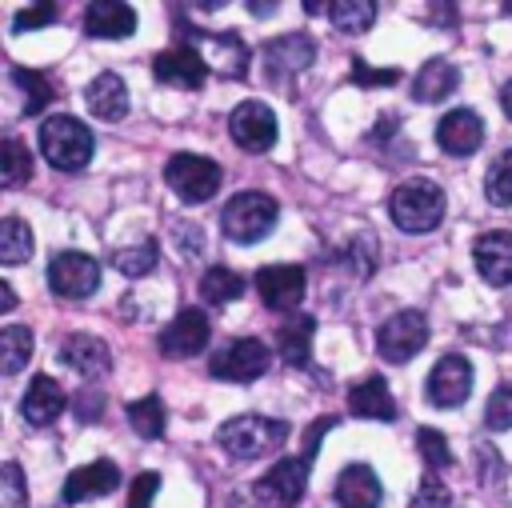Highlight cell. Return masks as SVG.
Segmentation results:
<instances>
[{
    "label": "cell",
    "mask_w": 512,
    "mask_h": 508,
    "mask_svg": "<svg viewBox=\"0 0 512 508\" xmlns=\"http://www.w3.org/2000/svg\"><path fill=\"white\" fill-rule=\"evenodd\" d=\"M0 180H4L8 188H20L24 180H32V152H28L24 140H16V136H8V140L0 144Z\"/></svg>",
    "instance_id": "obj_31"
},
{
    "label": "cell",
    "mask_w": 512,
    "mask_h": 508,
    "mask_svg": "<svg viewBox=\"0 0 512 508\" xmlns=\"http://www.w3.org/2000/svg\"><path fill=\"white\" fill-rule=\"evenodd\" d=\"M12 84L24 92V112L28 116H36L56 92H52V84L40 76V72H32V68H12Z\"/></svg>",
    "instance_id": "obj_35"
},
{
    "label": "cell",
    "mask_w": 512,
    "mask_h": 508,
    "mask_svg": "<svg viewBox=\"0 0 512 508\" xmlns=\"http://www.w3.org/2000/svg\"><path fill=\"white\" fill-rule=\"evenodd\" d=\"M484 424H488L492 432H500V428H512V380H508V384H500V388L488 396V408H484Z\"/></svg>",
    "instance_id": "obj_38"
},
{
    "label": "cell",
    "mask_w": 512,
    "mask_h": 508,
    "mask_svg": "<svg viewBox=\"0 0 512 508\" xmlns=\"http://www.w3.org/2000/svg\"><path fill=\"white\" fill-rule=\"evenodd\" d=\"M388 212H392V224L400 232H432L444 220V188L436 180L416 176L392 192Z\"/></svg>",
    "instance_id": "obj_2"
},
{
    "label": "cell",
    "mask_w": 512,
    "mask_h": 508,
    "mask_svg": "<svg viewBox=\"0 0 512 508\" xmlns=\"http://www.w3.org/2000/svg\"><path fill=\"white\" fill-rule=\"evenodd\" d=\"M40 152H44V160L52 164V168H60V172H80L88 160H92V132H88V124H80L76 116H68V112H60V116H48L44 124H40Z\"/></svg>",
    "instance_id": "obj_1"
},
{
    "label": "cell",
    "mask_w": 512,
    "mask_h": 508,
    "mask_svg": "<svg viewBox=\"0 0 512 508\" xmlns=\"http://www.w3.org/2000/svg\"><path fill=\"white\" fill-rule=\"evenodd\" d=\"M416 448H420V456H424L428 472L452 468V448H448V440H444L436 428H420V432H416Z\"/></svg>",
    "instance_id": "obj_37"
},
{
    "label": "cell",
    "mask_w": 512,
    "mask_h": 508,
    "mask_svg": "<svg viewBox=\"0 0 512 508\" xmlns=\"http://www.w3.org/2000/svg\"><path fill=\"white\" fill-rule=\"evenodd\" d=\"M32 348H36L32 328H24V324H8V328L0 332V368H4V376H16V372L32 360Z\"/></svg>",
    "instance_id": "obj_28"
},
{
    "label": "cell",
    "mask_w": 512,
    "mask_h": 508,
    "mask_svg": "<svg viewBox=\"0 0 512 508\" xmlns=\"http://www.w3.org/2000/svg\"><path fill=\"white\" fill-rule=\"evenodd\" d=\"M48 288L64 300H88L100 288V264L88 252H56L48 264Z\"/></svg>",
    "instance_id": "obj_9"
},
{
    "label": "cell",
    "mask_w": 512,
    "mask_h": 508,
    "mask_svg": "<svg viewBox=\"0 0 512 508\" xmlns=\"http://www.w3.org/2000/svg\"><path fill=\"white\" fill-rule=\"evenodd\" d=\"M160 492V476L156 472H140L128 488V508H152V496Z\"/></svg>",
    "instance_id": "obj_42"
},
{
    "label": "cell",
    "mask_w": 512,
    "mask_h": 508,
    "mask_svg": "<svg viewBox=\"0 0 512 508\" xmlns=\"http://www.w3.org/2000/svg\"><path fill=\"white\" fill-rule=\"evenodd\" d=\"M84 100H88V112L100 116V120H124L128 116V88H124V80L116 72H100L88 84Z\"/></svg>",
    "instance_id": "obj_25"
},
{
    "label": "cell",
    "mask_w": 512,
    "mask_h": 508,
    "mask_svg": "<svg viewBox=\"0 0 512 508\" xmlns=\"http://www.w3.org/2000/svg\"><path fill=\"white\" fill-rule=\"evenodd\" d=\"M380 476L368 468V464H348L336 480V500L340 508H380Z\"/></svg>",
    "instance_id": "obj_21"
},
{
    "label": "cell",
    "mask_w": 512,
    "mask_h": 508,
    "mask_svg": "<svg viewBox=\"0 0 512 508\" xmlns=\"http://www.w3.org/2000/svg\"><path fill=\"white\" fill-rule=\"evenodd\" d=\"M472 392V364L460 352H448L428 372V400L436 408H460Z\"/></svg>",
    "instance_id": "obj_13"
},
{
    "label": "cell",
    "mask_w": 512,
    "mask_h": 508,
    "mask_svg": "<svg viewBox=\"0 0 512 508\" xmlns=\"http://www.w3.org/2000/svg\"><path fill=\"white\" fill-rule=\"evenodd\" d=\"M400 80V68H368L364 64V56H352V84H360V88H388V84H396Z\"/></svg>",
    "instance_id": "obj_39"
},
{
    "label": "cell",
    "mask_w": 512,
    "mask_h": 508,
    "mask_svg": "<svg viewBox=\"0 0 512 508\" xmlns=\"http://www.w3.org/2000/svg\"><path fill=\"white\" fill-rule=\"evenodd\" d=\"M160 352L168 360H188L196 352H204L208 344V316L200 308H180L164 328H160Z\"/></svg>",
    "instance_id": "obj_12"
},
{
    "label": "cell",
    "mask_w": 512,
    "mask_h": 508,
    "mask_svg": "<svg viewBox=\"0 0 512 508\" xmlns=\"http://www.w3.org/2000/svg\"><path fill=\"white\" fill-rule=\"evenodd\" d=\"M500 104H504V112H508V120H512V80L500 88Z\"/></svg>",
    "instance_id": "obj_47"
},
{
    "label": "cell",
    "mask_w": 512,
    "mask_h": 508,
    "mask_svg": "<svg viewBox=\"0 0 512 508\" xmlns=\"http://www.w3.org/2000/svg\"><path fill=\"white\" fill-rule=\"evenodd\" d=\"M348 408L352 416H364V420H396V400L384 384V376H364L360 384L348 388Z\"/></svg>",
    "instance_id": "obj_23"
},
{
    "label": "cell",
    "mask_w": 512,
    "mask_h": 508,
    "mask_svg": "<svg viewBox=\"0 0 512 508\" xmlns=\"http://www.w3.org/2000/svg\"><path fill=\"white\" fill-rule=\"evenodd\" d=\"M248 12L252 16H268V12H276V4H248Z\"/></svg>",
    "instance_id": "obj_48"
},
{
    "label": "cell",
    "mask_w": 512,
    "mask_h": 508,
    "mask_svg": "<svg viewBox=\"0 0 512 508\" xmlns=\"http://www.w3.org/2000/svg\"><path fill=\"white\" fill-rule=\"evenodd\" d=\"M56 360H60L64 368L80 372V376H104V372L112 368V356H108L104 340H96V336H88V332H76V336H68V340L60 344Z\"/></svg>",
    "instance_id": "obj_18"
},
{
    "label": "cell",
    "mask_w": 512,
    "mask_h": 508,
    "mask_svg": "<svg viewBox=\"0 0 512 508\" xmlns=\"http://www.w3.org/2000/svg\"><path fill=\"white\" fill-rule=\"evenodd\" d=\"M228 132L244 152H268L276 144V116L264 100H244L232 108Z\"/></svg>",
    "instance_id": "obj_10"
},
{
    "label": "cell",
    "mask_w": 512,
    "mask_h": 508,
    "mask_svg": "<svg viewBox=\"0 0 512 508\" xmlns=\"http://www.w3.org/2000/svg\"><path fill=\"white\" fill-rule=\"evenodd\" d=\"M484 192L496 208H508L512 204V152H500L492 164H488V176H484Z\"/></svg>",
    "instance_id": "obj_36"
},
{
    "label": "cell",
    "mask_w": 512,
    "mask_h": 508,
    "mask_svg": "<svg viewBox=\"0 0 512 508\" xmlns=\"http://www.w3.org/2000/svg\"><path fill=\"white\" fill-rule=\"evenodd\" d=\"M216 440L224 452H232L240 460H256V456L276 452L288 440V424L272 420V416H232L228 424H220Z\"/></svg>",
    "instance_id": "obj_4"
},
{
    "label": "cell",
    "mask_w": 512,
    "mask_h": 508,
    "mask_svg": "<svg viewBox=\"0 0 512 508\" xmlns=\"http://www.w3.org/2000/svg\"><path fill=\"white\" fill-rule=\"evenodd\" d=\"M156 260H160L156 240H140V244H128V248L112 252V264H116V272H124V276H144V272L156 268Z\"/></svg>",
    "instance_id": "obj_34"
},
{
    "label": "cell",
    "mask_w": 512,
    "mask_h": 508,
    "mask_svg": "<svg viewBox=\"0 0 512 508\" xmlns=\"http://www.w3.org/2000/svg\"><path fill=\"white\" fill-rule=\"evenodd\" d=\"M128 424L140 440H160L164 432V400L160 396H144L136 404H128Z\"/></svg>",
    "instance_id": "obj_33"
},
{
    "label": "cell",
    "mask_w": 512,
    "mask_h": 508,
    "mask_svg": "<svg viewBox=\"0 0 512 508\" xmlns=\"http://www.w3.org/2000/svg\"><path fill=\"white\" fill-rule=\"evenodd\" d=\"M152 76L156 84H172V88H200L208 76V60L196 48H168L152 60Z\"/></svg>",
    "instance_id": "obj_16"
},
{
    "label": "cell",
    "mask_w": 512,
    "mask_h": 508,
    "mask_svg": "<svg viewBox=\"0 0 512 508\" xmlns=\"http://www.w3.org/2000/svg\"><path fill=\"white\" fill-rule=\"evenodd\" d=\"M304 288H308V280H304L300 264H268L256 272V296L272 312H292L304 300Z\"/></svg>",
    "instance_id": "obj_11"
},
{
    "label": "cell",
    "mask_w": 512,
    "mask_h": 508,
    "mask_svg": "<svg viewBox=\"0 0 512 508\" xmlns=\"http://www.w3.org/2000/svg\"><path fill=\"white\" fill-rule=\"evenodd\" d=\"M328 16H332V24H336L340 32L360 36V32L372 28L376 4H372V0H336V4H328Z\"/></svg>",
    "instance_id": "obj_30"
},
{
    "label": "cell",
    "mask_w": 512,
    "mask_h": 508,
    "mask_svg": "<svg viewBox=\"0 0 512 508\" xmlns=\"http://www.w3.org/2000/svg\"><path fill=\"white\" fill-rule=\"evenodd\" d=\"M200 296H204L208 304H232V300L244 296V276H236V272L224 268V264H212V268L200 276Z\"/></svg>",
    "instance_id": "obj_29"
},
{
    "label": "cell",
    "mask_w": 512,
    "mask_h": 508,
    "mask_svg": "<svg viewBox=\"0 0 512 508\" xmlns=\"http://www.w3.org/2000/svg\"><path fill=\"white\" fill-rule=\"evenodd\" d=\"M308 464L304 456H284L276 460L252 488V500L256 508H292L300 496H304V484H308Z\"/></svg>",
    "instance_id": "obj_8"
},
{
    "label": "cell",
    "mask_w": 512,
    "mask_h": 508,
    "mask_svg": "<svg viewBox=\"0 0 512 508\" xmlns=\"http://www.w3.org/2000/svg\"><path fill=\"white\" fill-rule=\"evenodd\" d=\"M192 48H216L212 52V68L220 72V76H228V80H240L244 72H248V48H244V40L236 36V32H224V36H208V32H196L192 28Z\"/></svg>",
    "instance_id": "obj_24"
},
{
    "label": "cell",
    "mask_w": 512,
    "mask_h": 508,
    "mask_svg": "<svg viewBox=\"0 0 512 508\" xmlns=\"http://www.w3.org/2000/svg\"><path fill=\"white\" fill-rule=\"evenodd\" d=\"M12 308H16V292H12V284L4 280V284H0V312H12Z\"/></svg>",
    "instance_id": "obj_46"
},
{
    "label": "cell",
    "mask_w": 512,
    "mask_h": 508,
    "mask_svg": "<svg viewBox=\"0 0 512 508\" xmlns=\"http://www.w3.org/2000/svg\"><path fill=\"white\" fill-rule=\"evenodd\" d=\"M84 32L96 36V40H120V36H132V32H136V12H132L128 4H116V0L88 4V12H84Z\"/></svg>",
    "instance_id": "obj_22"
},
{
    "label": "cell",
    "mask_w": 512,
    "mask_h": 508,
    "mask_svg": "<svg viewBox=\"0 0 512 508\" xmlns=\"http://www.w3.org/2000/svg\"><path fill=\"white\" fill-rule=\"evenodd\" d=\"M276 200L268 192H236L220 212V232L232 244H256L276 228Z\"/></svg>",
    "instance_id": "obj_3"
},
{
    "label": "cell",
    "mask_w": 512,
    "mask_h": 508,
    "mask_svg": "<svg viewBox=\"0 0 512 508\" xmlns=\"http://www.w3.org/2000/svg\"><path fill=\"white\" fill-rule=\"evenodd\" d=\"M436 144L448 156H472L484 144V120L472 108H452L448 116H440L436 124Z\"/></svg>",
    "instance_id": "obj_17"
},
{
    "label": "cell",
    "mask_w": 512,
    "mask_h": 508,
    "mask_svg": "<svg viewBox=\"0 0 512 508\" xmlns=\"http://www.w3.org/2000/svg\"><path fill=\"white\" fill-rule=\"evenodd\" d=\"M484 460V468H476V476L484 480V484H496L504 472H500V456L492 452V444H476V464Z\"/></svg>",
    "instance_id": "obj_45"
},
{
    "label": "cell",
    "mask_w": 512,
    "mask_h": 508,
    "mask_svg": "<svg viewBox=\"0 0 512 508\" xmlns=\"http://www.w3.org/2000/svg\"><path fill=\"white\" fill-rule=\"evenodd\" d=\"M0 480H4V508H24V472L20 464H4L0 468Z\"/></svg>",
    "instance_id": "obj_41"
},
{
    "label": "cell",
    "mask_w": 512,
    "mask_h": 508,
    "mask_svg": "<svg viewBox=\"0 0 512 508\" xmlns=\"http://www.w3.org/2000/svg\"><path fill=\"white\" fill-rule=\"evenodd\" d=\"M316 56V44L304 36V32H292V36H276L264 44V72L272 84H284L292 80L300 68H308Z\"/></svg>",
    "instance_id": "obj_14"
},
{
    "label": "cell",
    "mask_w": 512,
    "mask_h": 508,
    "mask_svg": "<svg viewBox=\"0 0 512 508\" xmlns=\"http://www.w3.org/2000/svg\"><path fill=\"white\" fill-rule=\"evenodd\" d=\"M120 484V468L112 460H92L84 468H72V476L64 480V504H80L92 496H104Z\"/></svg>",
    "instance_id": "obj_19"
},
{
    "label": "cell",
    "mask_w": 512,
    "mask_h": 508,
    "mask_svg": "<svg viewBox=\"0 0 512 508\" xmlns=\"http://www.w3.org/2000/svg\"><path fill=\"white\" fill-rule=\"evenodd\" d=\"M72 412H76V420L92 424V420H100V416H104V396H100V392H92V388H84V392H76Z\"/></svg>",
    "instance_id": "obj_44"
},
{
    "label": "cell",
    "mask_w": 512,
    "mask_h": 508,
    "mask_svg": "<svg viewBox=\"0 0 512 508\" xmlns=\"http://www.w3.org/2000/svg\"><path fill=\"white\" fill-rule=\"evenodd\" d=\"M460 84V72H456V64H448V60H428L420 72H416V80H412V96L420 100V104H436V100H444L452 88Z\"/></svg>",
    "instance_id": "obj_27"
},
{
    "label": "cell",
    "mask_w": 512,
    "mask_h": 508,
    "mask_svg": "<svg viewBox=\"0 0 512 508\" xmlns=\"http://www.w3.org/2000/svg\"><path fill=\"white\" fill-rule=\"evenodd\" d=\"M424 344H428V320H424V312H416V308L392 312V316L376 328V352H380L388 364L412 360Z\"/></svg>",
    "instance_id": "obj_7"
},
{
    "label": "cell",
    "mask_w": 512,
    "mask_h": 508,
    "mask_svg": "<svg viewBox=\"0 0 512 508\" xmlns=\"http://www.w3.org/2000/svg\"><path fill=\"white\" fill-rule=\"evenodd\" d=\"M32 256V228L16 216L0 224V264H24Z\"/></svg>",
    "instance_id": "obj_32"
},
{
    "label": "cell",
    "mask_w": 512,
    "mask_h": 508,
    "mask_svg": "<svg viewBox=\"0 0 512 508\" xmlns=\"http://www.w3.org/2000/svg\"><path fill=\"white\" fill-rule=\"evenodd\" d=\"M56 16H60V8H56V4H36V8H24V12H16V24H12V32L44 28V24H52Z\"/></svg>",
    "instance_id": "obj_43"
},
{
    "label": "cell",
    "mask_w": 512,
    "mask_h": 508,
    "mask_svg": "<svg viewBox=\"0 0 512 508\" xmlns=\"http://www.w3.org/2000/svg\"><path fill=\"white\" fill-rule=\"evenodd\" d=\"M164 180L168 188L184 200V204H204L220 192V164L208 160V156H196V152H176L168 164H164Z\"/></svg>",
    "instance_id": "obj_5"
},
{
    "label": "cell",
    "mask_w": 512,
    "mask_h": 508,
    "mask_svg": "<svg viewBox=\"0 0 512 508\" xmlns=\"http://www.w3.org/2000/svg\"><path fill=\"white\" fill-rule=\"evenodd\" d=\"M472 260H476V272H480L492 288L512 284V232H508V228H492V232L476 236Z\"/></svg>",
    "instance_id": "obj_15"
},
{
    "label": "cell",
    "mask_w": 512,
    "mask_h": 508,
    "mask_svg": "<svg viewBox=\"0 0 512 508\" xmlns=\"http://www.w3.org/2000/svg\"><path fill=\"white\" fill-rule=\"evenodd\" d=\"M448 504H452V492L440 484V476H436V472H428V476L420 480V488H416L412 508H448Z\"/></svg>",
    "instance_id": "obj_40"
},
{
    "label": "cell",
    "mask_w": 512,
    "mask_h": 508,
    "mask_svg": "<svg viewBox=\"0 0 512 508\" xmlns=\"http://www.w3.org/2000/svg\"><path fill=\"white\" fill-rule=\"evenodd\" d=\"M312 332H316V316H308V312H288V320L276 328L284 364H292V368H304V364H308V356H312Z\"/></svg>",
    "instance_id": "obj_26"
},
{
    "label": "cell",
    "mask_w": 512,
    "mask_h": 508,
    "mask_svg": "<svg viewBox=\"0 0 512 508\" xmlns=\"http://www.w3.org/2000/svg\"><path fill=\"white\" fill-rule=\"evenodd\" d=\"M272 364V352L264 340H252V336H236L228 340L224 348L212 352L208 360V372L216 380H232V384H248V380H260Z\"/></svg>",
    "instance_id": "obj_6"
},
{
    "label": "cell",
    "mask_w": 512,
    "mask_h": 508,
    "mask_svg": "<svg viewBox=\"0 0 512 508\" xmlns=\"http://www.w3.org/2000/svg\"><path fill=\"white\" fill-rule=\"evenodd\" d=\"M64 404H68V396H64V388L52 376H32V384L24 392V404H20V416L32 428H44V424H52L64 412Z\"/></svg>",
    "instance_id": "obj_20"
}]
</instances>
